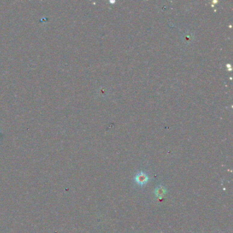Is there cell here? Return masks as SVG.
<instances>
[{"mask_svg": "<svg viewBox=\"0 0 233 233\" xmlns=\"http://www.w3.org/2000/svg\"><path fill=\"white\" fill-rule=\"evenodd\" d=\"M165 193H166V189H165V188L164 186H162V185H160V186L158 187L156 190H155V194H156L157 198L159 199H161Z\"/></svg>", "mask_w": 233, "mask_h": 233, "instance_id": "cell-2", "label": "cell"}, {"mask_svg": "<svg viewBox=\"0 0 233 233\" xmlns=\"http://www.w3.org/2000/svg\"><path fill=\"white\" fill-rule=\"evenodd\" d=\"M135 180L137 184L142 186V185H144L147 183V182L149 181V178L146 174H145V173L142 172H140L136 174V176L135 177Z\"/></svg>", "mask_w": 233, "mask_h": 233, "instance_id": "cell-1", "label": "cell"}]
</instances>
